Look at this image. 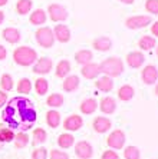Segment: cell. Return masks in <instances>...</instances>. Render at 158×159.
<instances>
[{"instance_id":"4fadbf2b","label":"cell","mask_w":158,"mask_h":159,"mask_svg":"<svg viewBox=\"0 0 158 159\" xmlns=\"http://www.w3.org/2000/svg\"><path fill=\"white\" fill-rule=\"evenodd\" d=\"M82 76L86 79H95L98 75L101 73V69H99V65H95V63H86L84 65L81 70Z\"/></svg>"},{"instance_id":"74e56055","label":"cell","mask_w":158,"mask_h":159,"mask_svg":"<svg viewBox=\"0 0 158 159\" xmlns=\"http://www.w3.org/2000/svg\"><path fill=\"white\" fill-rule=\"evenodd\" d=\"M46 158H48V151L45 148L35 149L33 153H32V159H46Z\"/></svg>"},{"instance_id":"681fc988","label":"cell","mask_w":158,"mask_h":159,"mask_svg":"<svg viewBox=\"0 0 158 159\" xmlns=\"http://www.w3.org/2000/svg\"><path fill=\"white\" fill-rule=\"evenodd\" d=\"M157 56H158V46H157Z\"/></svg>"},{"instance_id":"83f0119b","label":"cell","mask_w":158,"mask_h":159,"mask_svg":"<svg viewBox=\"0 0 158 159\" xmlns=\"http://www.w3.org/2000/svg\"><path fill=\"white\" fill-rule=\"evenodd\" d=\"M138 46L142 50H151L152 48H155V39L152 36H142L138 42Z\"/></svg>"},{"instance_id":"f546056e","label":"cell","mask_w":158,"mask_h":159,"mask_svg":"<svg viewBox=\"0 0 158 159\" xmlns=\"http://www.w3.org/2000/svg\"><path fill=\"white\" fill-rule=\"evenodd\" d=\"M63 102H65V99H63V96L62 95H59V93H52L50 96L48 98V100H46V103H48L50 107L62 106Z\"/></svg>"},{"instance_id":"d590c367","label":"cell","mask_w":158,"mask_h":159,"mask_svg":"<svg viewBox=\"0 0 158 159\" xmlns=\"http://www.w3.org/2000/svg\"><path fill=\"white\" fill-rule=\"evenodd\" d=\"M124 156L125 159H140V151L135 146H128L124 151Z\"/></svg>"},{"instance_id":"e575fe53","label":"cell","mask_w":158,"mask_h":159,"mask_svg":"<svg viewBox=\"0 0 158 159\" xmlns=\"http://www.w3.org/2000/svg\"><path fill=\"white\" fill-rule=\"evenodd\" d=\"M15 139V133L10 128H3V129H0V141L6 143V142H12Z\"/></svg>"},{"instance_id":"9a60e30c","label":"cell","mask_w":158,"mask_h":159,"mask_svg":"<svg viewBox=\"0 0 158 159\" xmlns=\"http://www.w3.org/2000/svg\"><path fill=\"white\" fill-rule=\"evenodd\" d=\"M111 126H112V123H111V120L108 118L99 116V118H96L95 120H93V129L98 133H105L107 130H109Z\"/></svg>"},{"instance_id":"60d3db41","label":"cell","mask_w":158,"mask_h":159,"mask_svg":"<svg viewBox=\"0 0 158 159\" xmlns=\"http://www.w3.org/2000/svg\"><path fill=\"white\" fill-rule=\"evenodd\" d=\"M7 102V93L4 90H0V107H3Z\"/></svg>"},{"instance_id":"8d00e7d4","label":"cell","mask_w":158,"mask_h":159,"mask_svg":"<svg viewBox=\"0 0 158 159\" xmlns=\"http://www.w3.org/2000/svg\"><path fill=\"white\" fill-rule=\"evenodd\" d=\"M145 9L151 15H158V0H147L145 2Z\"/></svg>"},{"instance_id":"4316f807","label":"cell","mask_w":158,"mask_h":159,"mask_svg":"<svg viewBox=\"0 0 158 159\" xmlns=\"http://www.w3.org/2000/svg\"><path fill=\"white\" fill-rule=\"evenodd\" d=\"M74 142H75V138L72 136L70 133H63V135H60L58 139V145L63 149L70 148V146L74 145Z\"/></svg>"},{"instance_id":"bcb514c9","label":"cell","mask_w":158,"mask_h":159,"mask_svg":"<svg viewBox=\"0 0 158 159\" xmlns=\"http://www.w3.org/2000/svg\"><path fill=\"white\" fill-rule=\"evenodd\" d=\"M7 2H9V0H0V7H2V6H6V4H7Z\"/></svg>"},{"instance_id":"4dcf8cb0","label":"cell","mask_w":158,"mask_h":159,"mask_svg":"<svg viewBox=\"0 0 158 159\" xmlns=\"http://www.w3.org/2000/svg\"><path fill=\"white\" fill-rule=\"evenodd\" d=\"M30 90H32V83H30L29 79L27 78L20 79L17 85V92L20 95H27V93H30Z\"/></svg>"},{"instance_id":"b9f144b4","label":"cell","mask_w":158,"mask_h":159,"mask_svg":"<svg viewBox=\"0 0 158 159\" xmlns=\"http://www.w3.org/2000/svg\"><path fill=\"white\" fill-rule=\"evenodd\" d=\"M6 56H7V50H6V48H4V46H2V44H0V60H4V59H6Z\"/></svg>"},{"instance_id":"44dd1931","label":"cell","mask_w":158,"mask_h":159,"mask_svg":"<svg viewBox=\"0 0 158 159\" xmlns=\"http://www.w3.org/2000/svg\"><path fill=\"white\" fill-rule=\"evenodd\" d=\"M78 86H79V78L78 76H75V75H72V76H68L66 79H65V82H63V90H66V92H74V90H76Z\"/></svg>"},{"instance_id":"7a4b0ae2","label":"cell","mask_w":158,"mask_h":159,"mask_svg":"<svg viewBox=\"0 0 158 159\" xmlns=\"http://www.w3.org/2000/svg\"><path fill=\"white\" fill-rule=\"evenodd\" d=\"M101 73H105V76L109 78H115L124 72V63L118 57H108L99 65Z\"/></svg>"},{"instance_id":"cb8c5ba5","label":"cell","mask_w":158,"mask_h":159,"mask_svg":"<svg viewBox=\"0 0 158 159\" xmlns=\"http://www.w3.org/2000/svg\"><path fill=\"white\" fill-rule=\"evenodd\" d=\"M46 122L50 128H58L60 125V113L58 111H49L46 113Z\"/></svg>"},{"instance_id":"d6a6232c","label":"cell","mask_w":158,"mask_h":159,"mask_svg":"<svg viewBox=\"0 0 158 159\" xmlns=\"http://www.w3.org/2000/svg\"><path fill=\"white\" fill-rule=\"evenodd\" d=\"M13 141H15L16 148L20 149V148H25L26 145L29 143V136H27L25 132H19L17 135H15V139H13Z\"/></svg>"},{"instance_id":"8992f818","label":"cell","mask_w":158,"mask_h":159,"mask_svg":"<svg viewBox=\"0 0 158 159\" xmlns=\"http://www.w3.org/2000/svg\"><path fill=\"white\" fill-rule=\"evenodd\" d=\"M53 62L49 57H41L33 63V72L37 75H46L52 70Z\"/></svg>"},{"instance_id":"8fae6325","label":"cell","mask_w":158,"mask_h":159,"mask_svg":"<svg viewBox=\"0 0 158 159\" xmlns=\"http://www.w3.org/2000/svg\"><path fill=\"white\" fill-rule=\"evenodd\" d=\"M2 36H3L4 40L9 42V43H12V44L19 43V42H20V39H22L20 32H19L16 27H6V29L3 30Z\"/></svg>"},{"instance_id":"3957f363","label":"cell","mask_w":158,"mask_h":159,"mask_svg":"<svg viewBox=\"0 0 158 159\" xmlns=\"http://www.w3.org/2000/svg\"><path fill=\"white\" fill-rule=\"evenodd\" d=\"M35 36H36V42L45 49L52 48L53 43H55V36H53V32H52L50 27H46V26L39 27L36 30Z\"/></svg>"},{"instance_id":"7c38bea8","label":"cell","mask_w":158,"mask_h":159,"mask_svg":"<svg viewBox=\"0 0 158 159\" xmlns=\"http://www.w3.org/2000/svg\"><path fill=\"white\" fill-rule=\"evenodd\" d=\"M144 60H145V57L141 52H131L127 55V63H128L129 67H134V69L142 66Z\"/></svg>"},{"instance_id":"5b68a950","label":"cell","mask_w":158,"mask_h":159,"mask_svg":"<svg viewBox=\"0 0 158 159\" xmlns=\"http://www.w3.org/2000/svg\"><path fill=\"white\" fill-rule=\"evenodd\" d=\"M127 27L128 29H132V30H136V29H142V27H147L148 25H151V17L150 16H131V17L127 19L125 22Z\"/></svg>"},{"instance_id":"ba28073f","label":"cell","mask_w":158,"mask_h":159,"mask_svg":"<svg viewBox=\"0 0 158 159\" xmlns=\"http://www.w3.org/2000/svg\"><path fill=\"white\" fill-rule=\"evenodd\" d=\"M75 152H76V155L81 159H89L92 156V153H93V152H92L91 143L86 141L78 142L76 146H75Z\"/></svg>"},{"instance_id":"f1b7e54d","label":"cell","mask_w":158,"mask_h":159,"mask_svg":"<svg viewBox=\"0 0 158 159\" xmlns=\"http://www.w3.org/2000/svg\"><path fill=\"white\" fill-rule=\"evenodd\" d=\"M0 88L4 92H9V90L13 89V78L9 73L2 75V78H0Z\"/></svg>"},{"instance_id":"d4e9b609","label":"cell","mask_w":158,"mask_h":159,"mask_svg":"<svg viewBox=\"0 0 158 159\" xmlns=\"http://www.w3.org/2000/svg\"><path fill=\"white\" fill-rule=\"evenodd\" d=\"M70 72V63L68 60H60L56 66V76L58 78H66Z\"/></svg>"},{"instance_id":"277c9868","label":"cell","mask_w":158,"mask_h":159,"mask_svg":"<svg viewBox=\"0 0 158 159\" xmlns=\"http://www.w3.org/2000/svg\"><path fill=\"white\" fill-rule=\"evenodd\" d=\"M48 13H49L50 20H53V22H63V20L68 19V10L63 7V6L56 4V3L49 4Z\"/></svg>"},{"instance_id":"d6986e66","label":"cell","mask_w":158,"mask_h":159,"mask_svg":"<svg viewBox=\"0 0 158 159\" xmlns=\"http://www.w3.org/2000/svg\"><path fill=\"white\" fill-rule=\"evenodd\" d=\"M95 86H96V89H99L102 92H111L112 88H114V82H112V79L109 76H103V78L98 79L95 82Z\"/></svg>"},{"instance_id":"7dc6e473","label":"cell","mask_w":158,"mask_h":159,"mask_svg":"<svg viewBox=\"0 0 158 159\" xmlns=\"http://www.w3.org/2000/svg\"><path fill=\"white\" fill-rule=\"evenodd\" d=\"M155 95L158 96V85H157V88H155Z\"/></svg>"},{"instance_id":"7bdbcfd3","label":"cell","mask_w":158,"mask_h":159,"mask_svg":"<svg viewBox=\"0 0 158 159\" xmlns=\"http://www.w3.org/2000/svg\"><path fill=\"white\" fill-rule=\"evenodd\" d=\"M151 32H152V34H154L155 37H158V22H155L152 26H151Z\"/></svg>"},{"instance_id":"836d02e7","label":"cell","mask_w":158,"mask_h":159,"mask_svg":"<svg viewBox=\"0 0 158 159\" xmlns=\"http://www.w3.org/2000/svg\"><path fill=\"white\" fill-rule=\"evenodd\" d=\"M46 138H48V135H46L45 129L37 128V129L33 130V143L35 145H41L43 142H46Z\"/></svg>"},{"instance_id":"9c48e42d","label":"cell","mask_w":158,"mask_h":159,"mask_svg":"<svg viewBox=\"0 0 158 159\" xmlns=\"http://www.w3.org/2000/svg\"><path fill=\"white\" fill-rule=\"evenodd\" d=\"M53 36L56 40H59L60 43H68L70 40V30L65 25H58L53 30Z\"/></svg>"},{"instance_id":"e0dca14e","label":"cell","mask_w":158,"mask_h":159,"mask_svg":"<svg viewBox=\"0 0 158 159\" xmlns=\"http://www.w3.org/2000/svg\"><path fill=\"white\" fill-rule=\"evenodd\" d=\"M115 109H117V103H115V99L111 96H107L103 98L102 100H101V111L103 112V113H108V115H111V113H114Z\"/></svg>"},{"instance_id":"f6af8a7d","label":"cell","mask_w":158,"mask_h":159,"mask_svg":"<svg viewBox=\"0 0 158 159\" xmlns=\"http://www.w3.org/2000/svg\"><path fill=\"white\" fill-rule=\"evenodd\" d=\"M3 20H4V13L2 10H0V25L3 23Z\"/></svg>"},{"instance_id":"6da1fadb","label":"cell","mask_w":158,"mask_h":159,"mask_svg":"<svg viewBox=\"0 0 158 159\" xmlns=\"http://www.w3.org/2000/svg\"><path fill=\"white\" fill-rule=\"evenodd\" d=\"M13 59L19 66H32L37 60V53L35 49L29 48V46H20V48L15 49Z\"/></svg>"},{"instance_id":"30bf717a","label":"cell","mask_w":158,"mask_h":159,"mask_svg":"<svg viewBox=\"0 0 158 159\" xmlns=\"http://www.w3.org/2000/svg\"><path fill=\"white\" fill-rule=\"evenodd\" d=\"M158 79V69L152 65H148V66L144 67L142 70V80L147 83V85H152L155 83Z\"/></svg>"},{"instance_id":"f35d334b","label":"cell","mask_w":158,"mask_h":159,"mask_svg":"<svg viewBox=\"0 0 158 159\" xmlns=\"http://www.w3.org/2000/svg\"><path fill=\"white\" fill-rule=\"evenodd\" d=\"M50 159H69V156H68L66 152L56 151V149H53V151L50 152Z\"/></svg>"},{"instance_id":"c3c4849f","label":"cell","mask_w":158,"mask_h":159,"mask_svg":"<svg viewBox=\"0 0 158 159\" xmlns=\"http://www.w3.org/2000/svg\"><path fill=\"white\" fill-rule=\"evenodd\" d=\"M2 148H3V142L0 141V149H2Z\"/></svg>"},{"instance_id":"5bb4252c","label":"cell","mask_w":158,"mask_h":159,"mask_svg":"<svg viewBox=\"0 0 158 159\" xmlns=\"http://www.w3.org/2000/svg\"><path fill=\"white\" fill-rule=\"evenodd\" d=\"M82 125H84V120H82L81 116H78V115H70L65 120V123H63L66 130H78L82 128Z\"/></svg>"},{"instance_id":"ab89813d","label":"cell","mask_w":158,"mask_h":159,"mask_svg":"<svg viewBox=\"0 0 158 159\" xmlns=\"http://www.w3.org/2000/svg\"><path fill=\"white\" fill-rule=\"evenodd\" d=\"M102 159H119V156L114 151H107V152H103Z\"/></svg>"},{"instance_id":"ee69618b","label":"cell","mask_w":158,"mask_h":159,"mask_svg":"<svg viewBox=\"0 0 158 159\" xmlns=\"http://www.w3.org/2000/svg\"><path fill=\"white\" fill-rule=\"evenodd\" d=\"M119 2L124 4H132L134 3V0H119Z\"/></svg>"},{"instance_id":"2e32d148","label":"cell","mask_w":158,"mask_h":159,"mask_svg":"<svg viewBox=\"0 0 158 159\" xmlns=\"http://www.w3.org/2000/svg\"><path fill=\"white\" fill-rule=\"evenodd\" d=\"M93 48L99 52H108L109 49H112V42H111L109 37L101 36L93 40Z\"/></svg>"},{"instance_id":"484cf974","label":"cell","mask_w":158,"mask_h":159,"mask_svg":"<svg viewBox=\"0 0 158 159\" xmlns=\"http://www.w3.org/2000/svg\"><path fill=\"white\" fill-rule=\"evenodd\" d=\"M33 6V2L32 0H17L16 3V10H17L19 15H27Z\"/></svg>"},{"instance_id":"7402d4cb","label":"cell","mask_w":158,"mask_h":159,"mask_svg":"<svg viewBox=\"0 0 158 159\" xmlns=\"http://www.w3.org/2000/svg\"><path fill=\"white\" fill-rule=\"evenodd\" d=\"M92 57H93L92 52H91V50H86V49L79 50V52L75 53V60H76V63H79V65H86V63H91Z\"/></svg>"},{"instance_id":"ac0fdd59","label":"cell","mask_w":158,"mask_h":159,"mask_svg":"<svg viewBox=\"0 0 158 159\" xmlns=\"http://www.w3.org/2000/svg\"><path fill=\"white\" fill-rule=\"evenodd\" d=\"M96 107H98V102L93 98H88L81 103V112L85 115H91L96 111Z\"/></svg>"},{"instance_id":"1f68e13d","label":"cell","mask_w":158,"mask_h":159,"mask_svg":"<svg viewBox=\"0 0 158 159\" xmlns=\"http://www.w3.org/2000/svg\"><path fill=\"white\" fill-rule=\"evenodd\" d=\"M35 89H36V93H37V95L43 96L45 93L48 92V89H49L48 80H46V79H43V78H39L36 82H35Z\"/></svg>"},{"instance_id":"52a82bcc","label":"cell","mask_w":158,"mask_h":159,"mask_svg":"<svg viewBox=\"0 0 158 159\" xmlns=\"http://www.w3.org/2000/svg\"><path fill=\"white\" fill-rule=\"evenodd\" d=\"M107 142H108V145H109L111 148L121 149L122 146H124V143H125V133L122 132V130H119V129L114 130V132L108 136Z\"/></svg>"},{"instance_id":"ffe728a7","label":"cell","mask_w":158,"mask_h":159,"mask_svg":"<svg viewBox=\"0 0 158 159\" xmlns=\"http://www.w3.org/2000/svg\"><path fill=\"white\" fill-rule=\"evenodd\" d=\"M45 22H46V11L42 10V9H36V10L30 15V23L35 25V26L45 25Z\"/></svg>"},{"instance_id":"603a6c76","label":"cell","mask_w":158,"mask_h":159,"mask_svg":"<svg viewBox=\"0 0 158 159\" xmlns=\"http://www.w3.org/2000/svg\"><path fill=\"white\" fill-rule=\"evenodd\" d=\"M118 98L121 100H124V102H128V100H131L134 98V89L129 85L121 86L119 90H118Z\"/></svg>"}]
</instances>
